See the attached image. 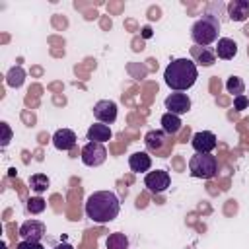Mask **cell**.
I'll return each instance as SVG.
<instances>
[{"mask_svg":"<svg viewBox=\"0 0 249 249\" xmlns=\"http://www.w3.org/2000/svg\"><path fill=\"white\" fill-rule=\"evenodd\" d=\"M86 216L95 224H109L121 212V200L113 191H95L86 200Z\"/></svg>","mask_w":249,"mask_h":249,"instance_id":"6da1fadb","label":"cell"},{"mask_svg":"<svg viewBox=\"0 0 249 249\" xmlns=\"http://www.w3.org/2000/svg\"><path fill=\"white\" fill-rule=\"evenodd\" d=\"M198 78V68L193 58H175L163 70V80L173 91H187L195 86Z\"/></svg>","mask_w":249,"mask_h":249,"instance_id":"7a4b0ae2","label":"cell"},{"mask_svg":"<svg viewBox=\"0 0 249 249\" xmlns=\"http://www.w3.org/2000/svg\"><path fill=\"white\" fill-rule=\"evenodd\" d=\"M220 25L222 21L216 16L202 14V18H198L191 27V39L195 41L196 47H208L218 41Z\"/></svg>","mask_w":249,"mask_h":249,"instance_id":"3957f363","label":"cell"},{"mask_svg":"<svg viewBox=\"0 0 249 249\" xmlns=\"http://www.w3.org/2000/svg\"><path fill=\"white\" fill-rule=\"evenodd\" d=\"M189 171L196 179H212L218 173V160L212 154H195L189 160Z\"/></svg>","mask_w":249,"mask_h":249,"instance_id":"277c9868","label":"cell"},{"mask_svg":"<svg viewBox=\"0 0 249 249\" xmlns=\"http://www.w3.org/2000/svg\"><path fill=\"white\" fill-rule=\"evenodd\" d=\"M84 165L88 167H97L101 165L105 160H107V148L105 144L101 142H88L84 148H82V154H80Z\"/></svg>","mask_w":249,"mask_h":249,"instance_id":"5b68a950","label":"cell"},{"mask_svg":"<svg viewBox=\"0 0 249 249\" xmlns=\"http://www.w3.org/2000/svg\"><path fill=\"white\" fill-rule=\"evenodd\" d=\"M144 185L150 193L158 195V193L167 191V187L171 185V177L165 169H154V171H148L144 175Z\"/></svg>","mask_w":249,"mask_h":249,"instance_id":"8992f818","label":"cell"},{"mask_svg":"<svg viewBox=\"0 0 249 249\" xmlns=\"http://www.w3.org/2000/svg\"><path fill=\"white\" fill-rule=\"evenodd\" d=\"M163 105H165L167 113H173V115L181 117V115L191 111V97L185 91H173V93H169L165 97Z\"/></svg>","mask_w":249,"mask_h":249,"instance_id":"52a82bcc","label":"cell"},{"mask_svg":"<svg viewBox=\"0 0 249 249\" xmlns=\"http://www.w3.org/2000/svg\"><path fill=\"white\" fill-rule=\"evenodd\" d=\"M18 233H19V237L23 241H37V243H41V239L47 235V228L39 220H27V222H23L19 226Z\"/></svg>","mask_w":249,"mask_h":249,"instance_id":"ba28073f","label":"cell"},{"mask_svg":"<svg viewBox=\"0 0 249 249\" xmlns=\"http://www.w3.org/2000/svg\"><path fill=\"white\" fill-rule=\"evenodd\" d=\"M93 117L97 119V123L113 124L117 121V103L111 99H99L93 105Z\"/></svg>","mask_w":249,"mask_h":249,"instance_id":"9c48e42d","label":"cell"},{"mask_svg":"<svg viewBox=\"0 0 249 249\" xmlns=\"http://www.w3.org/2000/svg\"><path fill=\"white\" fill-rule=\"evenodd\" d=\"M193 148L196 154H212L214 148L218 146V140H216V134L210 132V130H198L193 134V140H191Z\"/></svg>","mask_w":249,"mask_h":249,"instance_id":"30bf717a","label":"cell"},{"mask_svg":"<svg viewBox=\"0 0 249 249\" xmlns=\"http://www.w3.org/2000/svg\"><path fill=\"white\" fill-rule=\"evenodd\" d=\"M226 16L231 21H245L249 18V0H231L226 4Z\"/></svg>","mask_w":249,"mask_h":249,"instance_id":"8fae6325","label":"cell"},{"mask_svg":"<svg viewBox=\"0 0 249 249\" xmlns=\"http://www.w3.org/2000/svg\"><path fill=\"white\" fill-rule=\"evenodd\" d=\"M78 138H76V132L70 130V128H58L54 134H53V144L56 150H62V152H68L76 146Z\"/></svg>","mask_w":249,"mask_h":249,"instance_id":"7c38bea8","label":"cell"},{"mask_svg":"<svg viewBox=\"0 0 249 249\" xmlns=\"http://www.w3.org/2000/svg\"><path fill=\"white\" fill-rule=\"evenodd\" d=\"M86 136H88L89 142H101V144H105V142H109V140L113 138V130H111L109 124L93 123V124H89Z\"/></svg>","mask_w":249,"mask_h":249,"instance_id":"4fadbf2b","label":"cell"},{"mask_svg":"<svg viewBox=\"0 0 249 249\" xmlns=\"http://www.w3.org/2000/svg\"><path fill=\"white\" fill-rule=\"evenodd\" d=\"M216 56L222 58V60H231L235 54H237V43L230 37H220L216 41V49H214Z\"/></svg>","mask_w":249,"mask_h":249,"instance_id":"5bb4252c","label":"cell"},{"mask_svg":"<svg viewBox=\"0 0 249 249\" xmlns=\"http://www.w3.org/2000/svg\"><path fill=\"white\" fill-rule=\"evenodd\" d=\"M128 165L134 173H148L152 167V158L146 152H134L128 158Z\"/></svg>","mask_w":249,"mask_h":249,"instance_id":"9a60e30c","label":"cell"},{"mask_svg":"<svg viewBox=\"0 0 249 249\" xmlns=\"http://www.w3.org/2000/svg\"><path fill=\"white\" fill-rule=\"evenodd\" d=\"M165 142H167V134L163 132V130H148L146 134H144V144H146V148L148 150H152V152H160L163 146H165Z\"/></svg>","mask_w":249,"mask_h":249,"instance_id":"2e32d148","label":"cell"},{"mask_svg":"<svg viewBox=\"0 0 249 249\" xmlns=\"http://www.w3.org/2000/svg\"><path fill=\"white\" fill-rule=\"evenodd\" d=\"M191 54L195 58V64H200V66H212L216 62V53L208 47H193Z\"/></svg>","mask_w":249,"mask_h":249,"instance_id":"e0dca14e","label":"cell"},{"mask_svg":"<svg viewBox=\"0 0 249 249\" xmlns=\"http://www.w3.org/2000/svg\"><path fill=\"white\" fill-rule=\"evenodd\" d=\"M181 126H183L181 117H177V115H173V113H163V115H161V130H163L165 134L173 136V134H177V132L181 130Z\"/></svg>","mask_w":249,"mask_h":249,"instance_id":"ac0fdd59","label":"cell"},{"mask_svg":"<svg viewBox=\"0 0 249 249\" xmlns=\"http://www.w3.org/2000/svg\"><path fill=\"white\" fill-rule=\"evenodd\" d=\"M49 185H51V181H49V177H47L45 173H33V175L29 177V189H31L33 193H37V196L43 195V193L49 189Z\"/></svg>","mask_w":249,"mask_h":249,"instance_id":"d6986e66","label":"cell"},{"mask_svg":"<svg viewBox=\"0 0 249 249\" xmlns=\"http://www.w3.org/2000/svg\"><path fill=\"white\" fill-rule=\"evenodd\" d=\"M105 245H107V249H128V237L121 231H113V233H109Z\"/></svg>","mask_w":249,"mask_h":249,"instance_id":"ffe728a7","label":"cell"},{"mask_svg":"<svg viewBox=\"0 0 249 249\" xmlns=\"http://www.w3.org/2000/svg\"><path fill=\"white\" fill-rule=\"evenodd\" d=\"M6 82H8V86H12V88L23 86V82H25V72H23V68H21V66L10 68V72L6 74Z\"/></svg>","mask_w":249,"mask_h":249,"instance_id":"44dd1931","label":"cell"},{"mask_svg":"<svg viewBox=\"0 0 249 249\" xmlns=\"http://www.w3.org/2000/svg\"><path fill=\"white\" fill-rule=\"evenodd\" d=\"M226 89H228V93H231L233 97L243 95V93H245V82H243L239 76H230L228 82H226Z\"/></svg>","mask_w":249,"mask_h":249,"instance_id":"7402d4cb","label":"cell"},{"mask_svg":"<svg viewBox=\"0 0 249 249\" xmlns=\"http://www.w3.org/2000/svg\"><path fill=\"white\" fill-rule=\"evenodd\" d=\"M25 208H27L29 214H41V212L47 208V200L41 198V196H31V198L27 200Z\"/></svg>","mask_w":249,"mask_h":249,"instance_id":"603a6c76","label":"cell"},{"mask_svg":"<svg viewBox=\"0 0 249 249\" xmlns=\"http://www.w3.org/2000/svg\"><path fill=\"white\" fill-rule=\"evenodd\" d=\"M0 128H2V142H0V146L6 148L10 144V140H12V128H10V124L6 121L0 123Z\"/></svg>","mask_w":249,"mask_h":249,"instance_id":"cb8c5ba5","label":"cell"},{"mask_svg":"<svg viewBox=\"0 0 249 249\" xmlns=\"http://www.w3.org/2000/svg\"><path fill=\"white\" fill-rule=\"evenodd\" d=\"M247 107H249V97H247L245 93L233 97V109H235V111H243V109H247Z\"/></svg>","mask_w":249,"mask_h":249,"instance_id":"d4e9b609","label":"cell"},{"mask_svg":"<svg viewBox=\"0 0 249 249\" xmlns=\"http://www.w3.org/2000/svg\"><path fill=\"white\" fill-rule=\"evenodd\" d=\"M16 249H45V247L41 243H37V241H19L16 245Z\"/></svg>","mask_w":249,"mask_h":249,"instance_id":"484cf974","label":"cell"},{"mask_svg":"<svg viewBox=\"0 0 249 249\" xmlns=\"http://www.w3.org/2000/svg\"><path fill=\"white\" fill-rule=\"evenodd\" d=\"M142 37H144V39H148V37H152V29H150L148 25H146V27L142 29Z\"/></svg>","mask_w":249,"mask_h":249,"instance_id":"4316f807","label":"cell"},{"mask_svg":"<svg viewBox=\"0 0 249 249\" xmlns=\"http://www.w3.org/2000/svg\"><path fill=\"white\" fill-rule=\"evenodd\" d=\"M54 249H74V247H72V245H70L68 241H64V243H58V245H56Z\"/></svg>","mask_w":249,"mask_h":249,"instance_id":"83f0119b","label":"cell"}]
</instances>
